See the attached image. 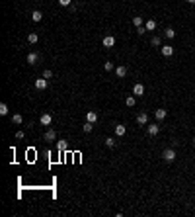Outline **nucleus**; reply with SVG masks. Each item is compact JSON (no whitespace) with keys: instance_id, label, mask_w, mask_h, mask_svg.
<instances>
[{"instance_id":"obj_1","label":"nucleus","mask_w":195,"mask_h":217,"mask_svg":"<svg viewBox=\"0 0 195 217\" xmlns=\"http://www.w3.org/2000/svg\"><path fill=\"white\" fill-rule=\"evenodd\" d=\"M164 161H168V162H172L174 159H176V151H174V149H166V151H164Z\"/></svg>"},{"instance_id":"obj_2","label":"nucleus","mask_w":195,"mask_h":217,"mask_svg":"<svg viewBox=\"0 0 195 217\" xmlns=\"http://www.w3.org/2000/svg\"><path fill=\"white\" fill-rule=\"evenodd\" d=\"M102 43H103V47H113V45H115V37H113V35H106Z\"/></svg>"},{"instance_id":"obj_3","label":"nucleus","mask_w":195,"mask_h":217,"mask_svg":"<svg viewBox=\"0 0 195 217\" xmlns=\"http://www.w3.org/2000/svg\"><path fill=\"white\" fill-rule=\"evenodd\" d=\"M133 94H135V96H143L144 94V86L140 84V82H137V84L133 86Z\"/></svg>"},{"instance_id":"obj_4","label":"nucleus","mask_w":195,"mask_h":217,"mask_svg":"<svg viewBox=\"0 0 195 217\" xmlns=\"http://www.w3.org/2000/svg\"><path fill=\"white\" fill-rule=\"evenodd\" d=\"M137 123H139V125H146V123H148V115H146V113H139V115H137Z\"/></svg>"},{"instance_id":"obj_5","label":"nucleus","mask_w":195,"mask_h":217,"mask_svg":"<svg viewBox=\"0 0 195 217\" xmlns=\"http://www.w3.org/2000/svg\"><path fill=\"white\" fill-rule=\"evenodd\" d=\"M39 121H41V125H51L53 118H51V115H49V113H43L41 118H39Z\"/></svg>"},{"instance_id":"obj_6","label":"nucleus","mask_w":195,"mask_h":217,"mask_svg":"<svg viewBox=\"0 0 195 217\" xmlns=\"http://www.w3.org/2000/svg\"><path fill=\"white\" fill-rule=\"evenodd\" d=\"M35 88L37 90H45L47 88V78H37V80H35Z\"/></svg>"},{"instance_id":"obj_7","label":"nucleus","mask_w":195,"mask_h":217,"mask_svg":"<svg viewBox=\"0 0 195 217\" xmlns=\"http://www.w3.org/2000/svg\"><path fill=\"white\" fill-rule=\"evenodd\" d=\"M154 115H156V119H158V121H162V119L168 115V112H166L164 108H160V110H156V112H154Z\"/></svg>"},{"instance_id":"obj_8","label":"nucleus","mask_w":195,"mask_h":217,"mask_svg":"<svg viewBox=\"0 0 195 217\" xmlns=\"http://www.w3.org/2000/svg\"><path fill=\"white\" fill-rule=\"evenodd\" d=\"M86 121H90V123H96V121H98V113L90 110V112L86 113Z\"/></svg>"},{"instance_id":"obj_9","label":"nucleus","mask_w":195,"mask_h":217,"mask_svg":"<svg viewBox=\"0 0 195 217\" xmlns=\"http://www.w3.org/2000/svg\"><path fill=\"white\" fill-rule=\"evenodd\" d=\"M162 55L164 57H172L174 55V47H172V45H164V47H162Z\"/></svg>"},{"instance_id":"obj_10","label":"nucleus","mask_w":195,"mask_h":217,"mask_svg":"<svg viewBox=\"0 0 195 217\" xmlns=\"http://www.w3.org/2000/svg\"><path fill=\"white\" fill-rule=\"evenodd\" d=\"M37 59H39L37 53H29V55H28V65H35V63H37Z\"/></svg>"},{"instance_id":"obj_11","label":"nucleus","mask_w":195,"mask_h":217,"mask_svg":"<svg viewBox=\"0 0 195 217\" xmlns=\"http://www.w3.org/2000/svg\"><path fill=\"white\" fill-rule=\"evenodd\" d=\"M144 28H146V31H154V29H156V22H154V20H148V22L144 24Z\"/></svg>"},{"instance_id":"obj_12","label":"nucleus","mask_w":195,"mask_h":217,"mask_svg":"<svg viewBox=\"0 0 195 217\" xmlns=\"http://www.w3.org/2000/svg\"><path fill=\"white\" fill-rule=\"evenodd\" d=\"M57 139V133L53 131V129H49V131L45 133V141H55Z\"/></svg>"},{"instance_id":"obj_13","label":"nucleus","mask_w":195,"mask_h":217,"mask_svg":"<svg viewBox=\"0 0 195 217\" xmlns=\"http://www.w3.org/2000/svg\"><path fill=\"white\" fill-rule=\"evenodd\" d=\"M115 75L119 76V78H123V76L127 75V69H125V66H121V65H119V66L115 69Z\"/></svg>"},{"instance_id":"obj_14","label":"nucleus","mask_w":195,"mask_h":217,"mask_svg":"<svg viewBox=\"0 0 195 217\" xmlns=\"http://www.w3.org/2000/svg\"><path fill=\"white\" fill-rule=\"evenodd\" d=\"M127 133V129H125V125H115V135H119V137H123Z\"/></svg>"},{"instance_id":"obj_15","label":"nucleus","mask_w":195,"mask_h":217,"mask_svg":"<svg viewBox=\"0 0 195 217\" xmlns=\"http://www.w3.org/2000/svg\"><path fill=\"white\" fill-rule=\"evenodd\" d=\"M41 18H43L41 12H39V10H33V14H31V20H33V22H41Z\"/></svg>"},{"instance_id":"obj_16","label":"nucleus","mask_w":195,"mask_h":217,"mask_svg":"<svg viewBox=\"0 0 195 217\" xmlns=\"http://www.w3.org/2000/svg\"><path fill=\"white\" fill-rule=\"evenodd\" d=\"M158 131H160L158 125H148V135H158Z\"/></svg>"},{"instance_id":"obj_17","label":"nucleus","mask_w":195,"mask_h":217,"mask_svg":"<svg viewBox=\"0 0 195 217\" xmlns=\"http://www.w3.org/2000/svg\"><path fill=\"white\" fill-rule=\"evenodd\" d=\"M82 129H84V133H90V131H92V129H94V123L86 121V123H84V125H82Z\"/></svg>"},{"instance_id":"obj_18","label":"nucleus","mask_w":195,"mask_h":217,"mask_svg":"<svg viewBox=\"0 0 195 217\" xmlns=\"http://www.w3.org/2000/svg\"><path fill=\"white\" fill-rule=\"evenodd\" d=\"M12 121H14V123H18V125H20V123L23 121V118L20 115V113H14V115H12Z\"/></svg>"},{"instance_id":"obj_19","label":"nucleus","mask_w":195,"mask_h":217,"mask_svg":"<svg viewBox=\"0 0 195 217\" xmlns=\"http://www.w3.org/2000/svg\"><path fill=\"white\" fill-rule=\"evenodd\" d=\"M164 35H166L168 39H172V37H176V31H174V29H170V28H168L166 31H164Z\"/></svg>"},{"instance_id":"obj_20","label":"nucleus","mask_w":195,"mask_h":217,"mask_svg":"<svg viewBox=\"0 0 195 217\" xmlns=\"http://www.w3.org/2000/svg\"><path fill=\"white\" fill-rule=\"evenodd\" d=\"M37 39H39L37 33H29V35H28V41H29V43H37Z\"/></svg>"},{"instance_id":"obj_21","label":"nucleus","mask_w":195,"mask_h":217,"mask_svg":"<svg viewBox=\"0 0 195 217\" xmlns=\"http://www.w3.org/2000/svg\"><path fill=\"white\" fill-rule=\"evenodd\" d=\"M133 24H135L137 28H140V26H143V18H140V16H135V18H133Z\"/></svg>"},{"instance_id":"obj_22","label":"nucleus","mask_w":195,"mask_h":217,"mask_svg":"<svg viewBox=\"0 0 195 217\" xmlns=\"http://www.w3.org/2000/svg\"><path fill=\"white\" fill-rule=\"evenodd\" d=\"M0 113H2V115H8V106H6L4 102L0 104Z\"/></svg>"},{"instance_id":"obj_23","label":"nucleus","mask_w":195,"mask_h":217,"mask_svg":"<svg viewBox=\"0 0 195 217\" xmlns=\"http://www.w3.org/2000/svg\"><path fill=\"white\" fill-rule=\"evenodd\" d=\"M125 104L129 106V108H133V106H135V98H133V96H129V98L125 100Z\"/></svg>"},{"instance_id":"obj_24","label":"nucleus","mask_w":195,"mask_h":217,"mask_svg":"<svg viewBox=\"0 0 195 217\" xmlns=\"http://www.w3.org/2000/svg\"><path fill=\"white\" fill-rule=\"evenodd\" d=\"M59 151H66V141H59Z\"/></svg>"},{"instance_id":"obj_25","label":"nucleus","mask_w":195,"mask_h":217,"mask_svg":"<svg viewBox=\"0 0 195 217\" xmlns=\"http://www.w3.org/2000/svg\"><path fill=\"white\" fill-rule=\"evenodd\" d=\"M106 145L107 147H113V145H115V139H111V137H109V139H106Z\"/></svg>"},{"instance_id":"obj_26","label":"nucleus","mask_w":195,"mask_h":217,"mask_svg":"<svg viewBox=\"0 0 195 217\" xmlns=\"http://www.w3.org/2000/svg\"><path fill=\"white\" fill-rule=\"evenodd\" d=\"M103 66H106V71H113V63H109V61H106Z\"/></svg>"},{"instance_id":"obj_27","label":"nucleus","mask_w":195,"mask_h":217,"mask_svg":"<svg viewBox=\"0 0 195 217\" xmlns=\"http://www.w3.org/2000/svg\"><path fill=\"white\" fill-rule=\"evenodd\" d=\"M51 76H53L51 71H45V72H43V78H51Z\"/></svg>"},{"instance_id":"obj_28","label":"nucleus","mask_w":195,"mask_h":217,"mask_svg":"<svg viewBox=\"0 0 195 217\" xmlns=\"http://www.w3.org/2000/svg\"><path fill=\"white\" fill-rule=\"evenodd\" d=\"M144 31H146V28H144V26H140V28H137V33H140V35H143Z\"/></svg>"},{"instance_id":"obj_29","label":"nucleus","mask_w":195,"mask_h":217,"mask_svg":"<svg viewBox=\"0 0 195 217\" xmlns=\"http://www.w3.org/2000/svg\"><path fill=\"white\" fill-rule=\"evenodd\" d=\"M152 45H156V47H158V45H160V37H152Z\"/></svg>"},{"instance_id":"obj_30","label":"nucleus","mask_w":195,"mask_h":217,"mask_svg":"<svg viewBox=\"0 0 195 217\" xmlns=\"http://www.w3.org/2000/svg\"><path fill=\"white\" fill-rule=\"evenodd\" d=\"M59 4H60V6H68L70 0H59Z\"/></svg>"},{"instance_id":"obj_31","label":"nucleus","mask_w":195,"mask_h":217,"mask_svg":"<svg viewBox=\"0 0 195 217\" xmlns=\"http://www.w3.org/2000/svg\"><path fill=\"white\" fill-rule=\"evenodd\" d=\"M186 2H189V4H193V2H195V0H186Z\"/></svg>"},{"instance_id":"obj_32","label":"nucleus","mask_w":195,"mask_h":217,"mask_svg":"<svg viewBox=\"0 0 195 217\" xmlns=\"http://www.w3.org/2000/svg\"><path fill=\"white\" fill-rule=\"evenodd\" d=\"M193 143H195V135H193Z\"/></svg>"}]
</instances>
